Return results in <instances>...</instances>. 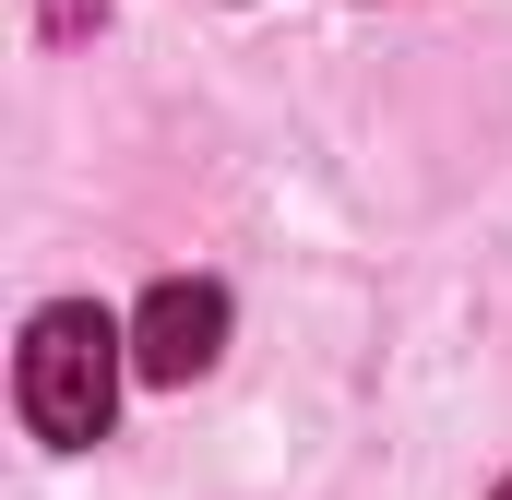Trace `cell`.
Returning <instances> with one entry per match:
<instances>
[{
	"label": "cell",
	"instance_id": "1",
	"mask_svg": "<svg viewBox=\"0 0 512 500\" xmlns=\"http://www.w3.org/2000/svg\"><path fill=\"white\" fill-rule=\"evenodd\" d=\"M120 370H131V334L96 310V298H48L24 322V358H12V393H24V429L48 453H96L108 417H120Z\"/></svg>",
	"mask_w": 512,
	"mask_h": 500
},
{
	"label": "cell",
	"instance_id": "2",
	"mask_svg": "<svg viewBox=\"0 0 512 500\" xmlns=\"http://www.w3.org/2000/svg\"><path fill=\"white\" fill-rule=\"evenodd\" d=\"M215 358H227V286L215 274H167L131 310V370L143 381H203Z\"/></svg>",
	"mask_w": 512,
	"mask_h": 500
},
{
	"label": "cell",
	"instance_id": "3",
	"mask_svg": "<svg viewBox=\"0 0 512 500\" xmlns=\"http://www.w3.org/2000/svg\"><path fill=\"white\" fill-rule=\"evenodd\" d=\"M96 12H108V0H48V24H60V36H72V24H96Z\"/></svg>",
	"mask_w": 512,
	"mask_h": 500
},
{
	"label": "cell",
	"instance_id": "4",
	"mask_svg": "<svg viewBox=\"0 0 512 500\" xmlns=\"http://www.w3.org/2000/svg\"><path fill=\"white\" fill-rule=\"evenodd\" d=\"M501 500H512V489H501Z\"/></svg>",
	"mask_w": 512,
	"mask_h": 500
}]
</instances>
